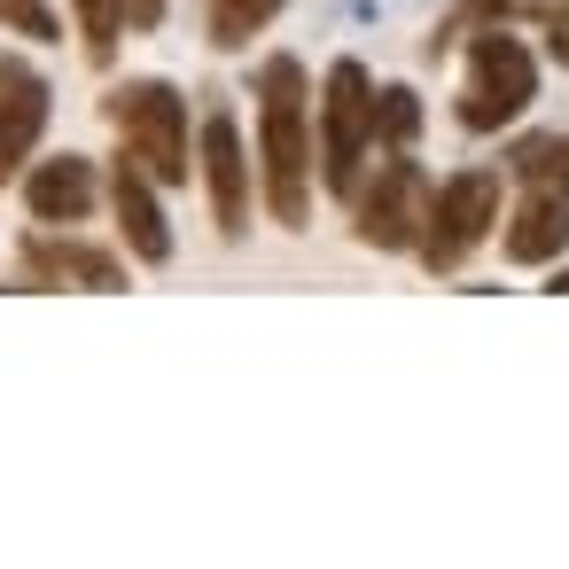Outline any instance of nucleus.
Wrapping results in <instances>:
<instances>
[{
  "label": "nucleus",
  "mask_w": 569,
  "mask_h": 569,
  "mask_svg": "<svg viewBox=\"0 0 569 569\" xmlns=\"http://www.w3.org/2000/svg\"><path fill=\"white\" fill-rule=\"evenodd\" d=\"M0 24H9V32H24V40H56V32H63L48 0H0Z\"/></svg>",
  "instance_id": "f3484780"
},
{
  "label": "nucleus",
  "mask_w": 569,
  "mask_h": 569,
  "mask_svg": "<svg viewBox=\"0 0 569 569\" xmlns=\"http://www.w3.org/2000/svg\"><path fill=\"white\" fill-rule=\"evenodd\" d=\"M164 9H172V0H126V24L149 32V24H164Z\"/></svg>",
  "instance_id": "6ab92c4d"
},
{
  "label": "nucleus",
  "mask_w": 569,
  "mask_h": 569,
  "mask_svg": "<svg viewBox=\"0 0 569 569\" xmlns=\"http://www.w3.org/2000/svg\"><path fill=\"white\" fill-rule=\"evenodd\" d=\"M24 87H40L24 63H0V102H9V94H24Z\"/></svg>",
  "instance_id": "aec40b11"
},
{
  "label": "nucleus",
  "mask_w": 569,
  "mask_h": 569,
  "mask_svg": "<svg viewBox=\"0 0 569 569\" xmlns=\"http://www.w3.org/2000/svg\"><path fill=\"white\" fill-rule=\"evenodd\" d=\"M468 9H476V17H522L530 0H468Z\"/></svg>",
  "instance_id": "412c9836"
},
{
  "label": "nucleus",
  "mask_w": 569,
  "mask_h": 569,
  "mask_svg": "<svg viewBox=\"0 0 569 569\" xmlns=\"http://www.w3.org/2000/svg\"><path fill=\"white\" fill-rule=\"evenodd\" d=\"M546 56L569 71V9H546Z\"/></svg>",
  "instance_id": "a211bd4d"
},
{
  "label": "nucleus",
  "mask_w": 569,
  "mask_h": 569,
  "mask_svg": "<svg viewBox=\"0 0 569 569\" xmlns=\"http://www.w3.org/2000/svg\"><path fill=\"white\" fill-rule=\"evenodd\" d=\"M561 250H569V196L530 188V196L515 203V219H507V258H515V266H553Z\"/></svg>",
  "instance_id": "9d476101"
},
{
  "label": "nucleus",
  "mask_w": 569,
  "mask_h": 569,
  "mask_svg": "<svg viewBox=\"0 0 569 569\" xmlns=\"http://www.w3.org/2000/svg\"><path fill=\"white\" fill-rule=\"evenodd\" d=\"M24 266H32V281H79V289H126V266H118L110 250H87V242H48V234H32V242H24Z\"/></svg>",
  "instance_id": "9b49d317"
},
{
  "label": "nucleus",
  "mask_w": 569,
  "mask_h": 569,
  "mask_svg": "<svg viewBox=\"0 0 569 569\" xmlns=\"http://www.w3.org/2000/svg\"><path fill=\"white\" fill-rule=\"evenodd\" d=\"M71 9H79L87 63H110V56H118V32H126V0H71Z\"/></svg>",
  "instance_id": "dca6fc26"
},
{
  "label": "nucleus",
  "mask_w": 569,
  "mask_h": 569,
  "mask_svg": "<svg viewBox=\"0 0 569 569\" xmlns=\"http://www.w3.org/2000/svg\"><path fill=\"white\" fill-rule=\"evenodd\" d=\"M102 110H110V126H118V141H126V157H133L157 188H180V180H188V102H180V87H164V79H126Z\"/></svg>",
  "instance_id": "f03ea898"
},
{
  "label": "nucleus",
  "mask_w": 569,
  "mask_h": 569,
  "mask_svg": "<svg viewBox=\"0 0 569 569\" xmlns=\"http://www.w3.org/2000/svg\"><path fill=\"white\" fill-rule=\"evenodd\" d=\"M367 141H375V79L367 63H328V87H320V188L328 196H359V172H367Z\"/></svg>",
  "instance_id": "7ed1b4c3"
},
{
  "label": "nucleus",
  "mask_w": 569,
  "mask_h": 569,
  "mask_svg": "<svg viewBox=\"0 0 569 569\" xmlns=\"http://www.w3.org/2000/svg\"><path fill=\"white\" fill-rule=\"evenodd\" d=\"M203 9H211V48H250V32L281 17V0H203Z\"/></svg>",
  "instance_id": "4468645a"
},
{
  "label": "nucleus",
  "mask_w": 569,
  "mask_h": 569,
  "mask_svg": "<svg viewBox=\"0 0 569 569\" xmlns=\"http://www.w3.org/2000/svg\"><path fill=\"white\" fill-rule=\"evenodd\" d=\"M40 133H48V87H24V94L0 102V188L24 172V157H32Z\"/></svg>",
  "instance_id": "f8f14e48"
},
{
  "label": "nucleus",
  "mask_w": 569,
  "mask_h": 569,
  "mask_svg": "<svg viewBox=\"0 0 569 569\" xmlns=\"http://www.w3.org/2000/svg\"><path fill=\"white\" fill-rule=\"evenodd\" d=\"M553 289H569V266H561V273H553Z\"/></svg>",
  "instance_id": "4be33fe9"
},
{
  "label": "nucleus",
  "mask_w": 569,
  "mask_h": 569,
  "mask_svg": "<svg viewBox=\"0 0 569 569\" xmlns=\"http://www.w3.org/2000/svg\"><path fill=\"white\" fill-rule=\"evenodd\" d=\"M538 102V63L522 40H507L499 24L468 40V87H460V126L468 133H499Z\"/></svg>",
  "instance_id": "20e7f679"
},
{
  "label": "nucleus",
  "mask_w": 569,
  "mask_h": 569,
  "mask_svg": "<svg viewBox=\"0 0 569 569\" xmlns=\"http://www.w3.org/2000/svg\"><path fill=\"white\" fill-rule=\"evenodd\" d=\"M515 180L522 188H546V196H569V133H538L515 149Z\"/></svg>",
  "instance_id": "ddd939ff"
},
{
  "label": "nucleus",
  "mask_w": 569,
  "mask_h": 569,
  "mask_svg": "<svg viewBox=\"0 0 569 569\" xmlns=\"http://www.w3.org/2000/svg\"><path fill=\"white\" fill-rule=\"evenodd\" d=\"M491 227H499V172H452L445 188H429V219H421L413 258L429 273H452L491 242Z\"/></svg>",
  "instance_id": "39448f33"
},
{
  "label": "nucleus",
  "mask_w": 569,
  "mask_h": 569,
  "mask_svg": "<svg viewBox=\"0 0 569 569\" xmlns=\"http://www.w3.org/2000/svg\"><path fill=\"white\" fill-rule=\"evenodd\" d=\"M203 180H211V227L227 242L250 234V157H242V126L227 110L203 118Z\"/></svg>",
  "instance_id": "0eeeda50"
},
{
  "label": "nucleus",
  "mask_w": 569,
  "mask_h": 569,
  "mask_svg": "<svg viewBox=\"0 0 569 569\" xmlns=\"http://www.w3.org/2000/svg\"><path fill=\"white\" fill-rule=\"evenodd\" d=\"M24 203H32L40 227H56V219H63V227L87 219V211H94V164H87V157H48V164H32Z\"/></svg>",
  "instance_id": "1a4fd4ad"
},
{
  "label": "nucleus",
  "mask_w": 569,
  "mask_h": 569,
  "mask_svg": "<svg viewBox=\"0 0 569 569\" xmlns=\"http://www.w3.org/2000/svg\"><path fill=\"white\" fill-rule=\"evenodd\" d=\"M305 63L273 56L258 71V164H266V211L273 227L312 219V110H305Z\"/></svg>",
  "instance_id": "f257e3e1"
},
{
  "label": "nucleus",
  "mask_w": 569,
  "mask_h": 569,
  "mask_svg": "<svg viewBox=\"0 0 569 569\" xmlns=\"http://www.w3.org/2000/svg\"><path fill=\"white\" fill-rule=\"evenodd\" d=\"M110 211H118V227H126V250L141 258V266H164L172 258V227H164V203H157V180L133 164V157H118V180H110Z\"/></svg>",
  "instance_id": "6e6552de"
},
{
  "label": "nucleus",
  "mask_w": 569,
  "mask_h": 569,
  "mask_svg": "<svg viewBox=\"0 0 569 569\" xmlns=\"http://www.w3.org/2000/svg\"><path fill=\"white\" fill-rule=\"evenodd\" d=\"M413 133H421V94L413 87H375V141L413 149Z\"/></svg>",
  "instance_id": "2eb2a0df"
},
{
  "label": "nucleus",
  "mask_w": 569,
  "mask_h": 569,
  "mask_svg": "<svg viewBox=\"0 0 569 569\" xmlns=\"http://www.w3.org/2000/svg\"><path fill=\"white\" fill-rule=\"evenodd\" d=\"M421 219H429V172L406 157V149H390V164L375 172V188L359 196V242L367 250H413L421 242Z\"/></svg>",
  "instance_id": "423d86ee"
}]
</instances>
